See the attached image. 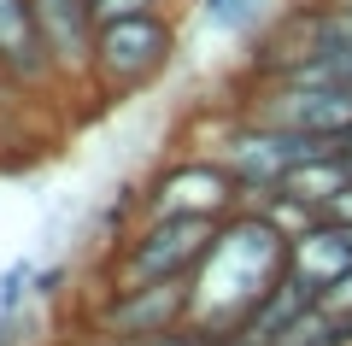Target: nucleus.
Segmentation results:
<instances>
[{"mask_svg":"<svg viewBox=\"0 0 352 346\" xmlns=\"http://www.w3.org/2000/svg\"><path fill=\"white\" fill-rule=\"evenodd\" d=\"M124 346H212L194 323H182V329H170V334H147V340H124Z\"/></svg>","mask_w":352,"mask_h":346,"instance_id":"obj_12","label":"nucleus"},{"mask_svg":"<svg viewBox=\"0 0 352 346\" xmlns=\"http://www.w3.org/2000/svg\"><path fill=\"white\" fill-rule=\"evenodd\" d=\"M182 323H194V276L147 288H94L82 311V346H124L147 334H170Z\"/></svg>","mask_w":352,"mask_h":346,"instance_id":"obj_4","label":"nucleus"},{"mask_svg":"<svg viewBox=\"0 0 352 346\" xmlns=\"http://www.w3.org/2000/svg\"><path fill=\"white\" fill-rule=\"evenodd\" d=\"M294 270V241L258 206H241L235 217L217 229V247L194 270V329L206 340H229L247 329L252 305H258L282 276Z\"/></svg>","mask_w":352,"mask_h":346,"instance_id":"obj_1","label":"nucleus"},{"mask_svg":"<svg viewBox=\"0 0 352 346\" xmlns=\"http://www.w3.org/2000/svg\"><path fill=\"white\" fill-rule=\"evenodd\" d=\"M153 12H176V0H94L100 24H112V18H153Z\"/></svg>","mask_w":352,"mask_h":346,"instance_id":"obj_11","label":"nucleus"},{"mask_svg":"<svg viewBox=\"0 0 352 346\" xmlns=\"http://www.w3.org/2000/svg\"><path fill=\"white\" fill-rule=\"evenodd\" d=\"M0 94L12 100H59L65 76L47 53L36 0H0Z\"/></svg>","mask_w":352,"mask_h":346,"instance_id":"obj_6","label":"nucleus"},{"mask_svg":"<svg viewBox=\"0 0 352 346\" xmlns=\"http://www.w3.org/2000/svg\"><path fill=\"white\" fill-rule=\"evenodd\" d=\"M317 317H329V323H346L352 317V270H340L335 282L317 288Z\"/></svg>","mask_w":352,"mask_h":346,"instance_id":"obj_10","label":"nucleus"},{"mask_svg":"<svg viewBox=\"0 0 352 346\" xmlns=\"http://www.w3.org/2000/svg\"><path fill=\"white\" fill-rule=\"evenodd\" d=\"M36 276L41 270L30 259H18L12 270L0 276V311H24V299H36Z\"/></svg>","mask_w":352,"mask_h":346,"instance_id":"obj_9","label":"nucleus"},{"mask_svg":"<svg viewBox=\"0 0 352 346\" xmlns=\"http://www.w3.org/2000/svg\"><path fill=\"white\" fill-rule=\"evenodd\" d=\"M229 12H235V0H200V18L212 30H229Z\"/></svg>","mask_w":352,"mask_h":346,"instance_id":"obj_14","label":"nucleus"},{"mask_svg":"<svg viewBox=\"0 0 352 346\" xmlns=\"http://www.w3.org/2000/svg\"><path fill=\"white\" fill-rule=\"evenodd\" d=\"M294 270L305 282H335L340 270H352V223L340 217H317L305 235H294Z\"/></svg>","mask_w":352,"mask_h":346,"instance_id":"obj_8","label":"nucleus"},{"mask_svg":"<svg viewBox=\"0 0 352 346\" xmlns=\"http://www.w3.org/2000/svg\"><path fill=\"white\" fill-rule=\"evenodd\" d=\"M247 206V188L217 153H182L164 159L159 171L141 182V217H206L229 223Z\"/></svg>","mask_w":352,"mask_h":346,"instance_id":"obj_5","label":"nucleus"},{"mask_svg":"<svg viewBox=\"0 0 352 346\" xmlns=\"http://www.w3.org/2000/svg\"><path fill=\"white\" fill-rule=\"evenodd\" d=\"M223 223L206 217H135L118 241H106L100 288H147V282H188L217 247Z\"/></svg>","mask_w":352,"mask_h":346,"instance_id":"obj_2","label":"nucleus"},{"mask_svg":"<svg viewBox=\"0 0 352 346\" xmlns=\"http://www.w3.org/2000/svg\"><path fill=\"white\" fill-rule=\"evenodd\" d=\"M176 12H153V18H112L94 36V59H88V83L82 100L94 106H118L135 100L141 88H153L164 71L176 65Z\"/></svg>","mask_w":352,"mask_h":346,"instance_id":"obj_3","label":"nucleus"},{"mask_svg":"<svg viewBox=\"0 0 352 346\" xmlns=\"http://www.w3.org/2000/svg\"><path fill=\"white\" fill-rule=\"evenodd\" d=\"M258 12H270V0H235V12H229V30H247Z\"/></svg>","mask_w":352,"mask_h":346,"instance_id":"obj_13","label":"nucleus"},{"mask_svg":"<svg viewBox=\"0 0 352 346\" xmlns=\"http://www.w3.org/2000/svg\"><path fill=\"white\" fill-rule=\"evenodd\" d=\"M41 36H47V53L59 65L65 88L82 94L88 83V59H94V36H100V18H94V0H36Z\"/></svg>","mask_w":352,"mask_h":346,"instance_id":"obj_7","label":"nucleus"}]
</instances>
